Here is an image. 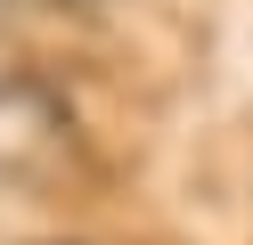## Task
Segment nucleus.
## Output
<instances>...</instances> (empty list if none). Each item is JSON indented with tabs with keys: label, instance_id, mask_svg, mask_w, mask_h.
Masks as SVG:
<instances>
[{
	"label": "nucleus",
	"instance_id": "nucleus-1",
	"mask_svg": "<svg viewBox=\"0 0 253 245\" xmlns=\"http://www.w3.org/2000/svg\"><path fill=\"white\" fill-rule=\"evenodd\" d=\"M66 147V106H57L49 82L8 74L0 82V172H33L41 155Z\"/></svg>",
	"mask_w": 253,
	"mask_h": 245
},
{
	"label": "nucleus",
	"instance_id": "nucleus-2",
	"mask_svg": "<svg viewBox=\"0 0 253 245\" xmlns=\"http://www.w3.org/2000/svg\"><path fill=\"white\" fill-rule=\"evenodd\" d=\"M17 8H25V0H0V25H8V16H17Z\"/></svg>",
	"mask_w": 253,
	"mask_h": 245
}]
</instances>
